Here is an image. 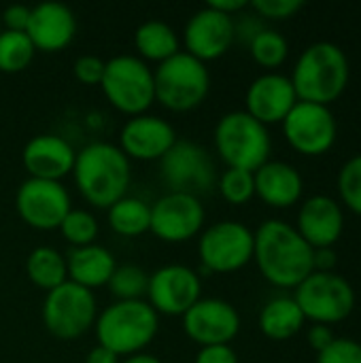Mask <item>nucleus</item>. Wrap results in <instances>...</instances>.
<instances>
[{
	"mask_svg": "<svg viewBox=\"0 0 361 363\" xmlns=\"http://www.w3.org/2000/svg\"><path fill=\"white\" fill-rule=\"evenodd\" d=\"M313 257L315 249L294 225L281 219H268L253 232V259L262 277L274 287L296 289L315 272Z\"/></svg>",
	"mask_w": 361,
	"mask_h": 363,
	"instance_id": "obj_1",
	"label": "nucleus"
},
{
	"mask_svg": "<svg viewBox=\"0 0 361 363\" xmlns=\"http://www.w3.org/2000/svg\"><path fill=\"white\" fill-rule=\"evenodd\" d=\"M72 177L91 206L111 208L130 187V160L111 143H91L77 153Z\"/></svg>",
	"mask_w": 361,
	"mask_h": 363,
	"instance_id": "obj_2",
	"label": "nucleus"
},
{
	"mask_svg": "<svg viewBox=\"0 0 361 363\" xmlns=\"http://www.w3.org/2000/svg\"><path fill=\"white\" fill-rule=\"evenodd\" d=\"M298 100L330 106L349 83V60L347 53L328 40L313 43L302 51L296 62L294 74L289 77Z\"/></svg>",
	"mask_w": 361,
	"mask_h": 363,
	"instance_id": "obj_3",
	"label": "nucleus"
},
{
	"mask_svg": "<svg viewBox=\"0 0 361 363\" xmlns=\"http://www.w3.org/2000/svg\"><path fill=\"white\" fill-rule=\"evenodd\" d=\"M98 345L115 355H136L149 347L160 330V317L145 300L115 302L96 317Z\"/></svg>",
	"mask_w": 361,
	"mask_h": 363,
	"instance_id": "obj_4",
	"label": "nucleus"
},
{
	"mask_svg": "<svg viewBox=\"0 0 361 363\" xmlns=\"http://www.w3.org/2000/svg\"><path fill=\"white\" fill-rule=\"evenodd\" d=\"M215 149L228 168L255 172L272 151L270 132L247 111H232L215 125Z\"/></svg>",
	"mask_w": 361,
	"mask_h": 363,
	"instance_id": "obj_5",
	"label": "nucleus"
},
{
	"mask_svg": "<svg viewBox=\"0 0 361 363\" xmlns=\"http://www.w3.org/2000/svg\"><path fill=\"white\" fill-rule=\"evenodd\" d=\"M155 100L174 113H187L198 108L211 89V74L204 62L179 51L170 60L157 64L153 70Z\"/></svg>",
	"mask_w": 361,
	"mask_h": 363,
	"instance_id": "obj_6",
	"label": "nucleus"
},
{
	"mask_svg": "<svg viewBox=\"0 0 361 363\" xmlns=\"http://www.w3.org/2000/svg\"><path fill=\"white\" fill-rule=\"evenodd\" d=\"M100 87L111 106L130 117L145 115L155 102L153 70L136 55H117L109 60Z\"/></svg>",
	"mask_w": 361,
	"mask_h": 363,
	"instance_id": "obj_7",
	"label": "nucleus"
},
{
	"mask_svg": "<svg viewBox=\"0 0 361 363\" xmlns=\"http://www.w3.org/2000/svg\"><path fill=\"white\" fill-rule=\"evenodd\" d=\"M304 319L321 325L345 321L355 308V291L351 283L336 272L309 274L294 294Z\"/></svg>",
	"mask_w": 361,
	"mask_h": 363,
	"instance_id": "obj_8",
	"label": "nucleus"
},
{
	"mask_svg": "<svg viewBox=\"0 0 361 363\" xmlns=\"http://www.w3.org/2000/svg\"><path fill=\"white\" fill-rule=\"evenodd\" d=\"M96 298L77 283H62L43 302V323L57 340H77L96 323Z\"/></svg>",
	"mask_w": 361,
	"mask_h": 363,
	"instance_id": "obj_9",
	"label": "nucleus"
},
{
	"mask_svg": "<svg viewBox=\"0 0 361 363\" xmlns=\"http://www.w3.org/2000/svg\"><path fill=\"white\" fill-rule=\"evenodd\" d=\"M198 255L206 272H236L253 259V232L238 221H217L200 234Z\"/></svg>",
	"mask_w": 361,
	"mask_h": 363,
	"instance_id": "obj_10",
	"label": "nucleus"
},
{
	"mask_svg": "<svg viewBox=\"0 0 361 363\" xmlns=\"http://www.w3.org/2000/svg\"><path fill=\"white\" fill-rule=\"evenodd\" d=\"M164 183L174 194L200 196L215 185V164L206 149L191 140H177L172 149L160 160Z\"/></svg>",
	"mask_w": 361,
	"mask_h": 363,
	"instance_id": "obj_11",
	"label": "nucleus"
},
{
	"mask_svg": "<svg viewBox=\"0 0 361 363\" xmlns=\"http://www.w3.org/2000/svg\"><path fill=\"white\" fill-rule=\"evenodd\" d=\"M15 208L21 221L34 230H60L64 217L72 211L70 196L60 181L28 179L19 185Z\"/></svg>",
	"mask_w": 361,
	"mask_h": 363,
	"instance_id": "obj_12",
	"label": "nucleus"
},
{
	"mask_svg": "<svg viewBox=\"0 0 361 363\" xmlns=\"http://www.w3.org/2000/svg\"><path fill=\"white\" fill-rule=\"evenodd\" d=\"M287 143L302 155H323L336 143V119L330 106L298 100L283 119Z\"/></svg>",
	"mask_w": 361,
	"mask_h": 363,
	"instance_id": "obj_13",
	"label": "nucleus"
},
{
	"mask_svg": "<svg viewBox=\"0 0 361 363\" xmlns=\"http://www.w3.org/2000/svg\"><path fill=\"white\" fill-rule=\"evenodd\" d=\"M204 217L200 198L170 191L151 206L149 232L164 242H185L202 230Z\"/></svg>",
	"mask_w": 361,
	"mask_h": 363,
	"instance_id": "obj_14",
	"label": "nucleus"
},
{
	"mask_svg": "<svg viewBox=\"0 0 361 363\" xmlns=\"http://www.w3.org/2000/svg\"><path fill=\"white\" fill-rule=\"evenodd\" d=\"M200 279L194 270L181 264H170L149 277V306L160 315L183 317L200 300Z\"/></svg>",
	"mask_w": 361,
	"mask_h": 363,
	"instance_id": "obj_15",
	"label": "nucleus"
},
{
	"mask_svg": "<svg viewBox=\"0 0 361 363\" xmlns=\"http://www.w3.org/2000/svg\"><path fill=\"white\" fill-rule=\"evenodd\" d=\"M183 330L200 347L230 345L240 332V315L226 300L200 298L183 315Z\"/></svg>",
	"mask_w": 361,
	"mask_h": 363,
	"instance_id": "obj_16",
	"label": "nucleus"
},
{
	"mask_svg": "<svg viewBox=\"0 0 361 363\" xmlns=\"http://www.w3.org/2000/svg\"><path fill=\"white\" fill-rule=\"evenodd\" d=\"M234 43V17L211 6L200 9L189 17L183 30L185 53L200 62L219 60Z\"/></svg>",
	"mask_w": 361,
	"mask_h": 363,
	"instance_id": "obj_17",
	"label": "nucleus"
},
{
	"mask_svg": "<svg viewBox=\"0 0 361 363\" xmlns=\"http://www.w3.org/2000/svg\"><path fill=\"white\" fill-rule=\"evenodd\" d=\"M121 151L130 160L153 162L162 160L177 143L174 128L155 115H136L121 128Z\"/></svg>",
	"mask_w": 361,
	"mask_h": 363,
	"instance_id": "obj_18",
	"label": "nucleus"
},
{
	"mask_svg": "<svg viewBox=\"0 0 361 363\" xmlns=\"http://www.w3.org/2000/svg\"><path fill=\"white\" fill-rule=\"evenodd\" d=\"M245 102L247 113L268 128L270 123H283V119L296 106L298 96L289 77L266 72L249 85Z\"/></svg>",
	"mask_w": 361,
	"mask_h": 363,
	"instance_id": "obj_19",
	"label": "nucleus"
},
{
	"mask_svg": "<svg viewBox=\"0 0 361 363\" xmlns=\"http://www.w3.org/2000/svg\"><path fill=\"white\" fill-rule=\"evenodd\" d=\"M26 34L36 51L55 53L72 43L77 34V17L62 2H40L30 9Z\"/></svg>",
	"mask_w": 361,
	"mask_h": 363,
	"instance_id": "obj_20",
	"label": "nucleus"
},
{
	"mask_svg": "<svg viewBox=\"0 0 361 363\" xmlns=\"http://www.w3.org/2000/svg\"><path fill=\"white\" fill-rule=\"evenodd\" d=\"M74 149L68 140L53 134H40L28 140L21 153L23 168L30 179L43 181H62L74 168Z\"/></svg>",
	"mask_w": 361,
	"mask_h": 363,
	"instance_id": "obj_21",
	"label": "nucleus"
},
{
	"mask_svg": "<svg viewBox=\"0 0 361 363\" xmlns=\"http://www.w3.org/2000/svg\"><path fill=\"white\" fill-rule=\"evenodd\" d=\"M296 230L313 249L334 247L345 230V215L340 204L330 196L309 198L298 213Z\"/></svg>",
	"mask_w": 361,
	"mask_h": 363,
	"instance_id": "obj_22",
	"label": "nucleus"
},
{
	"mask_svg": "<svg viewBox=\"0 0 361 363\" xmlns=\"http://www.w3.org/2000/svg\"><path fill=\"white\" fill-rule=\"evenodd\" d=\"M255 196L272 208L294 206L304 189L300 172L287 162H266L253 172Z\"/></svg>",
	"mask_w": 361,
	"mask_h": 363,
	"instance_id": "obj_23",
	"label": "nucleus"
},
{
	"mask_svg": "<svg viewBox=\"0 0 361 363\" xmlns=\"http://www.w3.org/2000/svg\"><path fill=\"white\" fill-rule=\"evenodd\" d=\"M117 268L115 257L111 251L98 245L89 247H77L66 253V270H68V281L77 283L85 289H96L109 285L113 272Z\"/></svg>",
	"mask_w": 361,
	"mask_h": 363,
	"instance_id": "obj_24",
	"label": "nucleus"
},
{
	"mask_svg": "<svg viewBox=\"0 0 361 363\" xmlns=\"http://www.w3.org/2000/svg\"><path fill=\"white\" fill-rule=\"evenodd\" d=\"M304 321L306 319L294 298H274L260 313V330L270 340L294 338Z\"/></svg>",
	"mask_w": 361,
	"mask_h": 363,
	"instance_id": "obj_25",
	"label": "nucleus"
},
{
	"mask_svg": "<svg viewBox=\"0 0 361 363\" xmlns=\"http://www.w3.org/2000/svg\"><path fill=\"white\" fill-rule=\"evenodd\" d=\"M134 45H136V51L140 57L162 64L179 53L181 40H179L177 32L172 30V26H168L166 21L151 19L136 28Z\"/></svg>",
	"mask_w": 361,
	"mask_h": 363,
	"instance_id": "obj_26",
	"label": "nucleus"
},
{
	"mask_svg": "<svg viewBox=\"0 0 361 363\" xmlns=\"http://www.w3.org/2000/svg\"><path fill=\"white\" fill-rule=\"evenodd\" d=\"M26 272L32 285L45 289L47 294L68 281L66 257L53 247H36L26 262Z\"/></svg>",
	"mask_w": 361,
	"mask_h": 363,
	"instance_id": "obj_27",
	"label": "nucleus"
},
{
	"mask_svg": "<svg viewBox=\"0 0 361 363\" xmlns=\"http://www.w3.org/2000/svg\"><path fill=\"white\" fill-rule=\"evenodd\" d=\"M109 225L119 236H140L149 232L151 225V206L138 198H121L109 208Z\"/></svg>",
	"mask_w": 361,
	"mask_h": 363,
	"instance_id": "obj_28",
	"label": "nucleus"
},
{
	"mask_svg": "<svg viewBox=\"0 0 361 363\" xmlns=\"http://www.w3.org/2000/svg\"><path fill=\"white\" fill-rule=\"evenodd\" d=\"M34 53L36 49L26 32L0 30V72L15 74L26 70Z\"/></svg>",
	"mask_w": 361,
	"mask_h": 363,
	"instance_id": "obj_29",
	"label": "nucleus"
},
{
	"mask_svg": "<svg viewBox=\"0 0 361 363\" xmlns=\"http://www.w3.org/2000/svg\"><path fill=\"white\" fill-rule=\"evenodd\" d=\"M249 51H251V57L260 66H264V68H279L287 60L289 45H287V40H285V36L281 32H277L272 28H264L249 43Z\"/></svg>",
	"mask_w": 361,
	"mask_h": 363,
	"instance_id": "obj_30",
	"label": "nucleus"
},
{
	"mask_svg": "<svg viewBox=\"0 0 361 363\" xmlns=\"http://www.w3.org/2000/svg\"><path fill=\"white\" fill-rule=\"evenodd\" d=\"M147 287H149L147 272L134 264L117 266L109 281V289L117 298V302L143 300V296H147Z\"/></svg>",
	"mask_w": 361,
	"mask_h": 363,
	"instance_id": "obj_31",
	"label": "nucleus"
},
{
	"mask_svg": "<svg viewBox=\"0 0 361 363\" xmlns=\"http://www.w3.org/2000/svg\"><path fill=\"white\" fill-rule=\"evenodd\" d=\"M60 232H62L64 240H68L72 245V249L89 247V245H94V240L98 236V221H96V217L91 213L72 208L64 217V221L60 225Z\"/></svg>",
	"mask_w": 361,
	"mask_h": 363,
	"instance_id": "obj_32",
	"label": "nucleus"
},
{
	"mask_svg": "<svg viewBox=\"0 0 361 363\" xmlns=\"http://www.w3.org/2000/svg\"><path fill=\"white\" fill-rule=\"evenodd\" d=\"M219 194L223 196L226 202H230L234 206L247 204L255 196L253 172L238 170V168H228L219 179Z\"/></svg>",
	"mask_w": 361,
	"mask_h": 363,
	"instance_id": "obj_33",
	"label": "nucleus"
},
{
	"mask_svg": "<svg viewBox=\"0 0 361 363\" xmlns=\"http://www.w3.org/2000/svg\"><path fill=\"white\" fill-rule=\"evenodd\" d=\"M338 191L343 202L361 215V153L347 160L338 174Z\"/></svg>",
	"mask_w": 361,
	"mask_h": 363,
	"instance_id": "obj_34",
	"label": "nucleus"
},
{
	"mask_svg": "<svg viewBox=\"0 0 361 363\" xmlns=\"http://www.w3.org/2000/svg\"><path fill=\"white\" fill-rule=\"evenodd\" d=\"M317 363H361V342L353 338H334V342L317 353Z\"/></svg>",
	"mask_w": 361,
	"mask_h": 363,
	"instance_id": "obj_35",
	"label": "nucleus"
},
{
	"mask_svg": "<svg viewBox=\"0 0 361 363\" xmlns=\"http://www.w3.org/2000/svg\"><path fill=\"white\" fill-rule=\"evenodd\" d=\"M249 6L257 13V17L264 19H289L294 17L304 2L302 0H253Z\"/></svg>",
	"mask_w": 361,
	"mask_h": 363,
	"instance_id": "obj_36",
	"label": "nucleus"
},
{
	"mask_svg": "<svg viewBox=\"0 0 361 363\" xmlns=\"http://www.w3.org/2000/svg\"><path fill=\"white\" fill-rule=\"evenodd\" d=\"M104 66L106 62L100 60L98 55H81L74 62V77L83 85H100L104 77Z\"/></svg>",
	"mask_w": 361,
	"mask_h": 363,
	"instance_id": "obj_37",
	"label": "nucleus"
},
{
	"mask_svg": "<svg viewBox=\"0 0 361 363\" xmlns=\"http://www.w3.org/2000/svg\"><path fill=\"white\" fill-rule=\"evenodd\" d=\"M196 363H238V357L230 345L202 347L196 355Z\"/></svg>",
	"mask_w": 361,
	"mask_h": 363,
	"instance_id": "obj_38",
	"label": "nucleus"
},
{
	"mask_svg": "<svg viewBox=\"0 0 361 363\" xmlns=\"http://www.w3.org/2000/svg\"><path fill=\"white\" fill-rule=\"evenodd\" d=\"M30 21V6L23 4H11L4 9L2 13V23L4 30H13V32H26Z\"/></svg>",
	"mask_w": 361,
	"mask_h": 363,
	"instance_id": "obj_39",
	"label": "nucleus"
},
{
	"mask_svg": "<svg viewBox=\"0 0 361 363\" xmlns=\"http://www.w3.org/2000/svg\"><path fill=\"white\" fill-rule=\"evenodd\" d=\"M334 332H332V328L330 325H321V323H315L311 330H309V345L317 351V353H321L323 349H328L332 342H334Z\"/></svg>",
	"mask_w": 361,
	"mask_h": 363,
	"instance_id": "obj_40",
	"label": "nucleus"
},
{
	"mask_svg": "<svg viewBox=\"0 0 361 363\" xmlns=\"http://www.w3.org/2000/svg\"><path fill=\"white\" fill-rule=\"evenodd\" d=\"M334 266H336V253L332 251V247H328V249H315V257H313L315 272H332Z\"/></svg>",
	"mask_w": 361,
	"mask_h": 363,
	"instance_id": "obj_41",
	"label": "nucleus"
},
{
	"mask_svg": "<svg viewBox=\"0 0 361 363\" xmlns=\"http://www.w3.org/2000/svg\"><path fill=\"white\" fill-rule=\"evenodd\" d=\"M206 6H211V9H215V11L223 13V15L234 17L236 13H240L243 9H247L249 2H245V0H211Z\"/></svg>",
	"mask_w": 361,
	"mask_h": 363,
	"instance_id": "obj_42",
	"label": "nucleus"
},
{
	"mask_svg": "<svg viewBox=\"0 0 361 363\" xmlns=\"http://www.w3.org/2000/svg\"><path fill=\"white\" fill-rule=\"evenodd\" d=\"M85 363H121L119 362V355H115L113 351L104 349V347H94L87 355Z\"/></svg>",
	"mask_w": 361,
	"mask_h": 363,
	"instance_id": "obj_43",
	"label": "nucleus"
},
{
	"mask_svg": "<svg viewBox=\"0 0 361 363\" xmlns=\"http://www.w3.org/2000/svg\"><path fill=\"white\" fill-rule=\"evenodd\" d=\"M121 363H162L155 355H149V353H136V355H130L126 357Z\"/></svg>",
	"mask_w": 361,
	"mask_h": 363,
	"instance_id": "obj_44",
	"label": "nucleus"
}]
</instances>
